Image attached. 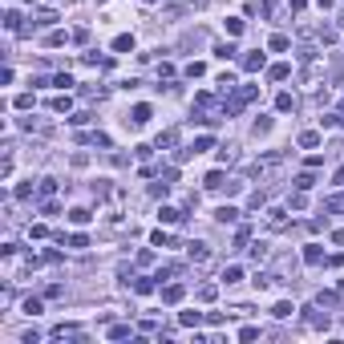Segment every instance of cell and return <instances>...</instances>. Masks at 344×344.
Returning <instances> with one entry per match:
<instances>
[{
    "label": "cell",
    "instance_id": "6da1fadb",
    "mask_svg": "<svg viewBox=\"0 0 344 344\" xmlns=\"http://www.w3.org/2000/svg\"><path fill=\"white\" fill-rule=\"evenodd\" d=\"M304 324L308 328H328V312H320V304L316 308H304Z\"/></svg>",
    "mask_w": 344,
    "mask_h": 344
},
{
    "label": "cell",
    "instance_id": "7a4b0ae2",
    "mask_svg": "<svg viewBox=\"0 0 344 344\" xmlns=\"http://www.w3.org/2000/svg\"><path fill=\"white\" fill-rule=\"evenodd\" d=\"M186 255H190V263H207V259H211V247H207V243H190Z\"/></svg>",
    "mask_w": 344,
    "mask_h": 344
},
{
    "label": "cell",
    "instance_id": "3957f363",
    "mask_svg": "<svg viewBox=\"0 0 344 344\" xmlns=\"http://www.w3.org/2000/svg\"><path fill=\"white\" fill-rule=\"evenodd\" d=\"M267 227H272V231L287 227V211H284V207H272V211H267Z\"/></svg>",
    "mask_w": 344,
    "mask_h": 344
},
{
    "label": "cell",
    "instance_id": "277c9868",
    "mask_svg": "<svg viewBox=\"0 0 344 344\" xmlns=\"http://www.w3.org/2000/svg\"><path fill=\"white\" fill-rule=\"evenodd\" d=\"M251 259H255V263L272 259V247H267V243H251Z\"/></svg>",
    "mask_w": 344,
    "mask_h": 344
},
{
    "label": "cell",
    "instance_id": "5b68a950",
    "mask_svg": "<svg viewBox=\"0 0 344 344\" xmlns=\"http://www.w3.org/2000/svg\"><path fill=\"white\" fill-rule=\"evenodd\" d=\"M162 300H166V304H178V300H182V284H166L162 287Z\"/></svg>",
    "mask_w": 344,
    "mask_h": 344
},
{
    "label": "cell",
    "instance_id": "8992f818",
    "mask_svg": "<svg viewBox=\"0 0 344 344\" xmlns=\"http://www.w3.org/2000/svg\"><path fill=\"white\" fill-rule=\"evenodd\" d=\"M243 69H247V73L263 69V53H247V57H243Z\"/></svg>",
    "mask_w": 344,
    "mask_h": 344
},
{
    "label": "cell",
    "instance_id": "52a82bcc",
    "mask_svg": "<svg viewBox=\"0 0 344 344\" xmlns=\"http://www.w3.org/2000/svg\"><path fill=\"white\" fill-rule=\"evenodd\" d=\"M37 24H41V29L57 24V12H53V8H41V12H37Z\"/></svg>",
    "mask_w": 344,
    "mask_h": 344
},
{
    "label": "cell",
    "instance_id": "ba28073f",
    "mask_svg": "<svg viewBox=\"0 0 344 344\" xmlns=\"http://www.w3.org/2000/svg\"><path fill=\"white\" fill-rule=\"evenodd\" d=\"M134 126H146L150 121V106H134V117H130Z\"/></svg>",
    "mask_w": 344,
    "mask_h": 344
},
{
    "label": "cell",
    "instance_id": "9c48e42d",
    "mask_svg": "<svg viewBox=\"0 0 344 344\" xmlns=\"http://www.w3.org/2000/svg\"><path fill=\"white\" fill-rule=\"evenodd\" d=\"M215 219H219V223H235V219H239V211H235V207H219V211H215Z\"/></svg>",
    "mask_w": 344,
    "mask_h": 344
},
{
    "label": "cell",
    "instance_id": "30bf717a",
    "mask_svg": "<svg viewBox=\"0 0 344 344\" xmlns=\"http://www.w3.org/2000/svg\"><path fill=\"white\" fill-rule=\"evenodd\" d=\"M291 312H296V308H291V304H287V300H280V304H276V308H272V316H276V320H287V316H291Z\"/></svg>",
    "mask_w": 344,
    "mask_h": 344
},
{
    "label": "cell",
    "instance_id": "8fae6325",
    "mask_svg": "<svg viewBox=\"0 0 344 344\" xmlns=\"http://www.w3.org/2000/svg\"><path fill=\"white\" fill-rule=\"evenodd\" d=\"M304 259H308L312 267H320V263H324V251H320V247H308V251H304Z\"/></svg>",
    "mask_w": 344,
    "mask_h": 344
},
{
    "label": "cell",
    "instance_id": "7c38bea8",
    "mask_svg": "<svg viewBox=\"0 0 344 344\" xmlns=\"http://www.w3.org/2000/svg\"><path fill=\"white\" fill-rule=\"evenodd\" d=\"M158 146H178V130H162L158 134Z\"/></svg>",
    "mask_w": 344,
    "mask_h": 344
},
{
    "label": "cell",
    "instance_id": "4fadbf2b",
    "mask_svg": "<svg viewBox=\"0 0 344 344\" xmlns=\"http://www.w3.org/2000/svg\"><path fill=\"white\" fill-rule=\"evenodd\" d=\"M69 219L81 227V223H89V211H85V207H73V211H69Z\"/></svg>",
    "mask_w": 344,
    "mask_h": 344
},
{
    "label": "cell",
    "instance_id": "5bb4252c",
    "mask_svg": "<svg viewBox=\"0 0 344 344\" xmlns=\"http://www.w3.org/2000/svg\"><path fill=\"white\" fill-rule=\"evenodd\" d=\"M316 304H320V308H336V304H340V300H336V296H332V291H320V296H316Z\"/></svg>",
    "mask_w": 344,
    "mask_h": 344
},
{
    "label": "cell",
    "instance_id": "9a60e30c",
    "mask_svg": "<svg viewBox=\"0 0 344 344\" xmlns=\"http://www.w3.org/2000/svg\"><path fill=\"white\" fill-rule=\"evenodd\" d=\"M178 320H182V324H186V328H194V324H203V312H182V316H178Z\"/></svg>",
    "mask_w": 344,
    "mask_h": 344
},
{
    "label": "cell",
    "instance_id": "2e32d148",
    "mask_svg": "<svg viewBox=\"0 0 344 344\" xmlns=\"http://www.w3.org/2000/svg\"><path fill=\"white\" fill-rule=\"evenodd\" d=\"M223 182H227V178H223L219 170H215V174H207V190H223Z\"/></svg>",
    "mask_w": 344,
    "mask_h": 344
},
{
    "label": "cell",
    "instance_id": "e0dca14e",
    "mask_svg": "<svg viewBox=\"0 0 344 344\" xmlns=\"http://www.w3.org/2000/svg\"><path fill=\"white\" fill-rule=\"evenodd\" d=\"M287 73H291V69H287V65H272V69H267V77H272V81H284Z\"/></svg>",
    "mask_w": 344,
    "mask_h": 344
},
{
    "label": "cell",
    "instance_id": "ac0fdd59",
    "mask_svg": "<svg viewBox=\"0 0 344 344\" xmlns=\"http://www.w3.org/2000/svg\"><path fill=\"white\" fill-rule=\"evenodd\" d=\"M276 110H296V97H291V93H280V97H276Z\"/></svg>",
    "mask_w": 344,
    "mask_h": 344
},
{
    "label": "cell",
    "instance_id": "d6986e66",
    "mask_svg": "<svg viewBox=\"0 0 344 344\" xmlns=\"http://www.w3.org/2000/svg\"><path fill=\"white\" fill-rule=\"evenodd\" d=\"M158 219H162V223H178V219H182V215H178V211H174V207H162V211H158Z\"/></svg>",
    "mask_w": 344,
    "mask_h": 344
},
{
    "label": "cell",
    "instance_id": "ffe728a7",
    "mask_svg": "<svg viewBox=\"0 0 344 344\" xmlns=\"http://www.w3.org/2000/svg\"><path fill=\"white\" fill-rule=\"evenodd\" d=\"M126 336H130V324H114L110 328V340H126Z\"/></svg>",
    "mask_w": 344,
    "mask_h": 344
},
{
    "label": "cell",
    "instance_id": "44dd1931",
    "mask_svg": "<svg viewBox=\"0 0 344 344\" xmlns=\"http://www.w3.org/2000/svg\"><path fill=\"white\" fill-rule=\"evenodd\" d=\"M316 142H320V134H312V130H308V134H300V146H304V150H312Z\"/></svg>",
    "mask_w": 344,
    "mask_h": 344
},
{
    "label": "cell",
    "instance_id": "7402d4cb",
    "mask_svg": "<svg viewBox=\"0 0 344 344\" xmlns=\"http://www.w3.org/2000/svg\"><path fill=\"white\" fill-rule=\"evenodd\" d=\"M287 45H291V41H287V37H284V33H276V37H272V49H276V53H284V49H287Z\"/></svg>",
    "mask_w": 344,
    "mask_h": 344
},
{
    "label": "cell",
    "instance_id": "603a6c76",
    "mask_svg": "<svg viewBox=\"0 0 344 344\" xmlns=\"http://www.w3.org/2000/svg\"><path fill=\"white\" fill-rule=\"evenodd\" d=\"M239 280H243V272H239V267H227V272H223V284H239Z\"/></svg>",
    "mask_w": 344,
    "mask_h": 344
},
{
    "label": "cell",
    "instance_id": "cb8c5ba5",
    "mask_svg": "<svg viewBox=\"0 0 344 344\" xmlns=\"http://www.w3.org/2000/svg\"><path fill=\"white\" fill-rule=\"evenodd\" d=\"M4 24H8V33H16V29H20V12H8V16H4Z\"/></svg>",
    "mask_w": 344,
    "mask_h": 344
},
{
    "label": "cell",
    "instance_id": "d4e9b609",
    "mask_svg": "<svg viewBox=\"0 0 344 344\" xmlns=\"http://www.w3.org/2000/svg\"><path fill=\"white\" fill-rule=\"evenodd\" d=\"M251 97H255V85H243V89H239V97H235V102H239V106H243V102H251Z\"/></svg>",
    "mask_w": 344,
    "mask_h": 344
},
{
    "label": "cell",
    "instance_id": "484cf974",
    "mask_svg": "<svg viewBox=\"0 0 344 344\" xmlns=\"http://www.w3.org/2000/svg\"><path fill=\"white\" fill-rule=\"evenodd\" d=\"M215 291H219L215 284H203V287H199V300H215Z\"/></svg>",
    "mask_w": 344,
    "mask_h": 344
},
{
    "label": "cell",
    "instance_id": "4316f807",
    "mask_svg": "<svg viewBox=\"0 0 344 344\" xmlns=\"http://www.w3.org/2000/svg\"><path fill=\"white\" fill-rule=\"evenodd\" d=\"M186 77H203V61H190L186 65Z\"/></svg>",
    "mask_w": 344,
    "mask_h": 344
},
{
    "label": "cell",
    "instance_id": "83f0119b",
    "mask_svg": "<svg viewBox=\"0 0 344 344\" xmlns=\"http://www.w3.org/2000/svg\"><path fill=\"white\" fill-rule=\"evenodd\" d=\"M296 186H300V190H308V186H316V178H312V174H300V178H296Z\"/></svg>",
    "mask_w": 344,
    "mask_h": 344
},
{
    "label": "cell",
    "instance_id": "f1b7e54d",
    "mask_svg": "<svg viewBox=\"0 0 344 344\" xmlns=\"http://www.w3.org/2000/svg\"><path fill=\"white\" fill-rule=\"evenodd\" d=\"M114 49H117V53H126V49H134V41H130V37H117Z\"/></svg>",
    "mask_w": 344,
    "mask_h": 344
},
{
    "label": "cell",
    "instance_id": "f546056e",
    "mask_svg": "<svg viewBox=\"0 0 344 344\" xmlns=\"http://www.w3.org/2000/svg\"><path fill=\"white\" fill-rule=\"evenodd\" d=\"M227 33H231V37H239V33H243V20H235V16H231V20H227Z\"/></svg>",
    "mask_w": 344,
    "mask_h": 344
},
{
    "label": "cell",
    "instance_id": "4dcf8cb0",
    "mask_svg": "<svg viewBox=\"0 0 344 344\" xmlns=\"http://www.w3.org/2000/svg\"><path fill=\"white\" fill-rule=\"evenodd\" d=\"M247 235H251V227H239V231H235V247H243V243H247Z\"/></svg>",
    "mask_w": 344,
    "mask_h": 344
},
{
    "label": "cell",
    "instance_id": "1f68e13d",
    "mask_svg": "<svg viewBox=\"0 0 344 344\" xmlns=\"http://www.w3.org/2000/svg\"><path fill=\"white\" fill-rule=\"evenodd\" d=\"M215 53H219V57H223V61H231V57H235V45H219Z\"/></svg>",
    "mask_w": 344,
    "mask_h": 344
},
{
    "label": "cell",
    "instance_id": "d6a6232c",
    "mask_svg": "<svg viewBox=\"0 0 344 344\" xmlns=\"http://www.w3.org/2000/svg\"><path fill=\"white\" fill-rule=\"evenodd\" d=\"M328 211H344V194H336V199H328Z\"/></svg>",
    "mask_w": 344,
    "mask_h": 344
},
{
    "label": "cell",
    "instance_id": "836d02e7",
    "mask_svg": "<svg viewBox=\"0 0 344 344\" xmlns=\"http://www.w3.org/2000/svg\"><path fill=\"white\" fill-rule=\"evenodd\" d=\"M336 182H344V166H340V170H336Z\"/></svg>",
    "mask_w": 344,
    "mask_h": 344
},
{
    "label": "cell",
    "instance_id": "e575fe53",
    "mask_svg": "<svg viewBox=\"0 0 344 344\" xmlns=\"http://www.w3.org/2000/svg\"><path fill=\"white\" fill-rule=\"evenodd\" d=\"M316 4H320V8H328V4H332V0H316Z\"/></svg>",
    "mask_w": 344,
    "mask_h": 344
},
{
    "label": "cell",
    "instance_id": "d590c367",
    "mask_svg": "<svg viewBox=\"0 0 344 344\" xmlns=\"http://www.w3.org/2000/svg\"><path fill=\"white\" fill-rule=\"evenodd\" d=\"M340 29H344V12H340Z\"/></svg>",
    "mask_w": 344,
    "mask_h": 344
},
{
    "label": "cell",
    "instance_id": "8d00e7d4",
    "mask_svg": "<svg viewBox=\"0 0 344 344\" xmlns=\"http://www.w3.org/2000/svg\"><path fill=\"white\" fill-rule=\"evenodd\" d=\"M340 110H344V97H340Z\"/></svg>",
    "mask_w": 344,
    "mask_h": 344
},
{
    "label": "cell",
    "instance_id": "74e56055",
    "mask_svg": "<svg viewBox=\"0 0 344 344\" xmlns=\"http://www.w3.org/2000/svg\"><path fill=\"white\" fill-rule=\"evenodd\" d=\"M146 4H154V0H146Z\"/></svg>",
    "mask_w": 344,
    "mask_h": 344
}]
</instances>
